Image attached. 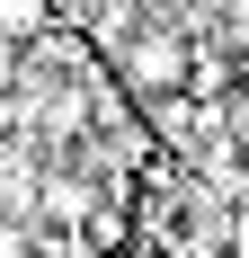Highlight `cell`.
<instances>
[{
  "mask_svg": "<svg viewBox=\"0 0 249 258\" xmlns=\"http://www.w3.org/2000/svg\"><path fill=\"white\" fill-rule=\"evenodd\" d=\"M0 27L27 45V36H45V27H53V0H0Z\"/></svg>",
  "mask_w": 249,
  "mask_h": 258,
  "instance_id": "7a4b0ae2",
  "label": "cell"
},
{
  "mask_svg": "<svg viewBox=\"0 0 249 258\" xmlns=\"http://www.w3.org/2000/svg\"><path fill=\"white\" fill-rule=\"evenodd\" d=\"M116 80L134 89V98H169V89H187V36H169V27H134L116 45Z\"/></svg>",
  "mask_w": 249,
  "mask_h": 258,
  "instance_id": "6da1fadb",
  "label": "cell"
},
{
  "mask_svg": "<svg viewBox=\"0 0 249 258\" xmlns=\"http://www.w3.org/2000/svg\"><path fill=\"white\" fill-rule=\"evenodd\" d=\"M0 258H36V240H27L18 223H0Z\"/></svg>",
  "mask_w": 249,
  "mask_h": 258,
  "instance_id": "277c9868",
  "label": "cell"
},
{
  "mask_svg": "<svg viewBox=\"0 0 249 258\" xmlns=\"http://www.w3.org/2000/svg\"><path fill=\"white\" fill-rule=\"evenodd\" d=\"M0 89H18V36L0 27Z\"/></svg>",
  "mask_w": 249,
  "mask_h": 258,
  "instance_id": "3957f363",
  "label": "cell"
}]
</instances>
